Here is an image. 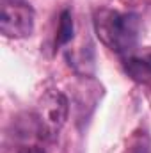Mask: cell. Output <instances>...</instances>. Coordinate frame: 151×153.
Returning <instances> with one entry per match:
<instances>
[{"label": "cell", "instance_id": "1", "mask_svg": "<svg viewBox=\"0 0 151 153\" xmlns=\"http://www.w3.org/2000/svg\"><path fill=\"white\" fill-rule=\"evenodd\" d=\"M94 29L100 41L112 52L123 57L135 52L141 30L139 18L135 14L101 9L94 16Z\"/></svg>", "mask_w": 151, "mask_h": 153}, {"label": "cell", "instance_id": "2", "mask_svg": "<svg viewBox=\"0 0 151 153\" xmlns=\"http://www.w3.org/2000/svg\"><path fill=\"white\" fill-rule=\"evenodd\" d=\"M0 30L5 38L21 39L34 32V9L27 0H0Z\"/></svg>", "mask_w": 151, "mask_h": 153}, {"label": "cell", "instance_id": "3", "mask_svg": "<svg viewBox=\"0 0 151 153\" xmlns=\"http://www.w3.org/2000/svg\"><path fill=\"white\" fill-rule=\"evenodd\" d=\"M68 111H70L68 98L61 91L50 89L41 96L38 103V112L34 117L44 139L53 137L62 128V125L68 119Z\"/></svg>", "mask_w": 151, "mask_h": 153}, {"label": "cell", "instance_id": "4", "mask_svg": "<svg viewBox=\"0 0 151 153\" xmlns=\"http://www.w3.org/2000/svg\"><path fill=\"white\" fill-rule=\"evenodd\" d=\"M124 68L130 75L137 80L151 78V48L144 50L142 53H130L124 55Z\"/></svg>", "mask_w": 151, "mask_h": 153}, {"label": "cell", "instance_id": "5", "mask_svg": "<svg viewBox=\"0 0 151 153\" xmlns=\"http://www.w3.org/2000/svg\"><path fill=\"white\" fill-rule=\"evenodd\" d=\"M123 153H151V141L150 135L144 130H137L133 132V135L128 139L126 148Z\"/></svg>", "mask_w": 151, "mask_h": 153}, {"label": "cell", "instance_id": "6", "mask_svg": "<svg viewBox=\"0 0 151 153\" xmlns=\"http://www.w3.org/2000/svg\"><path fill=\"white\" fill-rule=\"evenodd\" d=\"M73 38V18L70 11H62L61 18H59V27H57V38H55V45H66L68 41Z\"/></svg>", "mask_w": 151, "mask_h": 153}, {"label": "cell", "instance_id": "7", "mask_svg": "<svg viewBox=\"0 0 151 153\" xmlns=\"http://www.w3.org/2000/svg\"><path fill=\"white\" fill-rule=\"evenodd\" d=\"M18 153H44V150L39 144H25L18 150Z\"/></svg>", "mask_w": 151, "mask_h": 153}]
</instances>
